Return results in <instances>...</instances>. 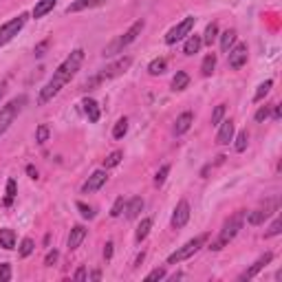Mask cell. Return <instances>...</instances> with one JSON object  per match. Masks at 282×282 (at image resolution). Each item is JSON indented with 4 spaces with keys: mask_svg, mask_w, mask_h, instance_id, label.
Returning <instances> with one entry per match:
<instances>
[{
    "mask_svg": "<svg viewBox=\"0 0 282 282\" xmlns=\"http://www.w3.org/2000/svg\"><path fill=\"white\" fill-rule=\"evenodd\" d=\"M82 62H84V51L82 48H75L73 53H70L69 57H66L64 62H62L60 66H57V70L53 73V77L48 79V84L40 91V97H38V104L40 106H44V104H48V101L53 99V97L57 95V93L62 91V88L66 86V84L70 82V79L75 77V73L79 70V66H82Z\"/></svg>",
    "mask_w": 282,
    "mask_h": 282,
    "instance_id": "obj_1",
    "label": "cell"
},
{
    "mask_svg": "<svg viewBox=\"0 0 282 282\" xmlns=\"http://www.w3.org/2000/svg\"><path fill=\"white\" fill-rule=\"evenodd\" d=\"M143 26H145L143 20H137L135 24H130V29H128L121 38H117L113 44H108V47L104 48V53H101V55H104V57H113V55H117V53H121L128 44H132L137 38H139L141 31H143Z\"/></svg>",
    "mask_w": 282,
    "mask_h": 282,
    "instance_id": "obj_2",
    "label": "cell"
},
{
    "mask_svg": "<svg viewBox=\"0 0 282 282\" xmlns=\"http://www.w3.org/2000/svg\"><path fill=\"white\" fill-rule=\"evenodd\" d=\"M242 220H245V212H236V214H234L232 218L223 225V229H220V234H218V240H216L210 249L218 251V249H223L229 240H234V238H236V234L242 229Z\"/></svg>",
    "mask_w": 282,
    "mask_h": 282,
    "instance_id": "obj_3",
    "label": "cell"
},
{
    "mask_svg": "<svg viewBox=\"0 0 282 282\" xmlns=\"http://www.w3.org/2000/svg\"><path fill=\"white\" fill-rule=\"evenodd\" d=\"M205 240H207V234H201V236H196V238H192V240H188L183 247H179L174 254L167 256V264H179V262H183V260L192 258V256L196 254V251L201 249L203 245H205Z\"/></svg>",
    "mask_w": 282,
    "mask_h": 282,
    "instance_id": "obj_4",
    "label": "cell"
},
{
    "mask_svg": "<svg viewBox=\"0 0 282 282\" xmlns=\"http://www.w3.org/2000/svg\"><path fill=\"white\" fill-rule=\"evenodd\" d=\"M26 20H29L26 13H18L16 18H11L9 22H4V24L0 26V47H4L7 42H11V40L22 31V26L26 24Z\"/></svg>",
    "mask_w": 282,
    "mask_h": 282,
    "instance_id": "obj_5",
    "label": "cell"
},
{
    "mask_svg": "<svg viewBox=\"0 0 282 282\" xmlns=\"http://www.w3.org/2000/svg\"><path fill=\"white\" fill-rule=\"evenodd\" d=\"M24 104H26V97L20 95L18 99L9 101V104L4 106L2 110H0V135H4V132H7V128L13 123V119L18 117V113H20V108H22Z\"/></svg>",
    "mask_w": 282,
    "mask_h": 282,
    "instance_id": "obj_6",
    "label": "cell"
},
{
    "mask_svg": "<svg viewBox=\"0 0 282 282\" xmlns=\"http://www.w3.org/2000/svg\"><path fill=\"white\" fill-rule=\"evenodd\" d=\"M194 24H196V18H194V16L183 18V20H181L179 24H176V26H172V29L167 31V35H165V44H176V42H179V40L188 38V35L192 33Z\"/></svg>",
    "mask_w": 282,
    "mask_h": 282,
    "instance_id": "obj_7",
    "label": "cell"
},
{
    "mask_svg": "<svg viewBox=\"0 0 282 282\" xmlns=\"http://www.w3.org/2000/svg\"><path fill=\"white\" fill-rule=\"evenodd\" d=\"M247 57H249V48L247 44H236L227 51V64L232 69H240V66L247 64Z\"/></svg>",
    "mask_w": 282,
    "mask_h": 282,
    "instance_id": "obj_8",
    "label": "cell"
},
{
    "mask_svg": "<svg viewBox=\"0 0 282 282\" xmlns=\"http://www.w3.org/2000/svg\"><path fill=\"white\" fill-rule=\"evenodd\" d=\"M106 181H108V172H106V170H95L91 176H88L86 183L82 185V194L97 192V189H101L106 185Z\"/></svg>",
    "mask_w": 282,
    "mask_h": 282,
    "instance_id": "obj_9",
    "label": "cell"
},
{
    "mask_svg": "<svg viewBox=\"0 0 282 282\" xmlns=\"http://www.w3.org/2000/svg\"><path fill=\"white\" fill-rule=\"evenodd\" d=\"M130 64H132V57H119L117 62H113V64L108 66V69H104V73H99V77L101 79H110V77H117V75H121V73H126L128 69H130Z\"/></svg>",
    "mask_w": 282,
    "mask_h": 282,
    "instance_id": "obj_10",
    "label": "cell"
},
{
    "mask_svg": "<svg viewBox=\"0 0 282 282\" xmlns=\"http://www.w3.org/2000/svg\"><path fill=\"white\" fill-rule=\"evenodd\" d=\"M188 220H189V203L183 198V201H179L176 207H174V214H172V227L181 229V227L188 225Z\"/></svg>",
    "mask_w": 282,
    "mask_h": 282,
    "instance_id": "obj_11",
    "label": "cell"
},
{
    "mask_svg": "<svg viewBox=\"0 0 282 282\" xmlns=\"http://www.w3.org/2000/svg\"><path fill=\"white\" fill-rule=\"evenodd\" d=\"M276 207H278V201H269L267 205L260 207V210L249 212V214H247V223H249V225H262L264 220L269 218V214L276 210Z\"/></svg>",
    "mask_w": 282,
    "mask_h": 282,
    "instance_id": "obj_12",
    "label": "cell"
},
{
    "mask_svg": "<svg viewBox=\"0 0 282 282\" xmlns=\"http://www.w3.org/2000/svg\"><path fill=\"white\" fill-rule=\"evenodd\" d=\"M271 260H273V254H271V251H267V254H264V256H260V258L256 260V262L251 264V267L247 269V271H242L238 280H249V278H256L260 271H262L264 267H267L269 262H271Z\"/></svg>",
    "mask_w": 282,
    "mask_h": 282,
    "instance_id": "obj_13",
    "label": "cell"
},
{
    "mask_svg": "<svg viewBox=\"0 0 282 282\" xmlns=\"http://www.w3.org/2000/svg\"><path fill=\"white\" fill-rule=\"evenodd\" d=\"M218 135H216V143L218 145H227L229 141L234 139V121L232 119H225V121L218 123Z\"/></svg>",
    "mask_w": 282,
    "mask_h": 282,
    "instance_id": "obj_14",
    "label": "cell"
},
{
    "mask_svg": "<svg viewBox=\"0 0 282 282\" xmlns=\"http://www.w3.org/2000/svg\"><path fill=\"white\" fill-rule=\"evenodd\" d=\"M192 123H194V115L189 113V110L181 113L179 117H176V123H174V135H176V137L185 135V132H188L189 128H192Z\"/></svg>",
    "mask_w": 282,
    "mask_h": 282,
    "instance_id": "obj_15",
    "label": "cell"
},
{
    "mask_svg": "<svg viewBox=\"0 0 282 282\" xmlns=\"http://www.w3.org/2000/svg\"><path fill=\"white\" fill-rule=\"evenodd\" d=\"M106 4V0H73V2L66 7V13H77V11H84V9H95V7H101Z\"/></svg>",
    "mask_w": 282,
    "mask_h": 282,
    "instance_id": "obj_16",
    "label": "cell"
},
{
    "mask_svg": "<svg viewBox=\"0 0 282 282\" xmlns=\"http://www.w3.org/2000/svg\"><path fill=\"white\" fill-rule=\"evenodd\" d=\"M84 238H86V227H82V225H75V227L70 229V234H69V240H66V245H69V249H77V247L82 245Z\"/></svg>",
    "mask_w": 282,
    "mask_h": 282,
    "instance_id": "obj_17",
    "label": "cell"
},
{
    "mask_svg": "<svg viewBox=\"0 0 282 282\" xmlns=\"http://www.w3.org/2000/svg\"><path fill=\"white\" fill-rule=\"evenodd\" d=\"M123 210H126V218L128 220H135L137 216L141 214V210H143V198H141V196L130 198V201L126 203V207H123Z\"/></svg>",
    "mask_w": 282,
    "mask_h": 282,
    "instance_id": "obj_18",
    "label": "cell"
},
{
    "mask_svg": "<svg viewBox=\"0 0 282 282\" xmlns=\"http://www.w3.org/2000/svg\"><path fill=\"white\" fill-rule=\"evenodd\" d=\"M82 106H84V113H86L88 121H91V123H97V121H99V106H97L95 99L86 97V99L82 101Z\"/></svg>",
    "mask_w": 282,
    "mask_h": 282,
    "instance_id": "obj_19",
    "label": "cell"
},
{
    "mask_svg": "<svg viewBox=\"0 0 282 282\" xmlns=\"http://www.w3.org/2000/svg\"><path fill=\"white\" fill-rule=\"evenodd\" d=\"M57 4V0H38L33 7V18L35 20H40V18H44L48 11H53V7Z\"/></svg>",
    "mask_w": 282,
    "mask_h": 282,
    "instance_id": "obj_20",
    "label": "cell"
},
{
    "mask_svg": "<svg viewBox=\"0 0 282 282\" xmlns=\"http://www.w3.org/2000/svg\"><path fill=\"white\" fill-rule=\"evenodd\" d=\"M201 47H203L201 35H189V38L185 40V44H183V53L185 55H194V53L201 51Z\"/></svg>",
    "mask_w": 282,
    "mask_h": 282,
    "instance_id": "obj_21",
    "label": "cell"
},
{
    "mask_svg": "<svg viewBox=\"0 0 282 282\" xmlns=\"http://www.w3.org/2000/svg\"><path fill=\"white\" fill-rule=\"evenodd\" d=\"M0 247L2 249H13L16 247V232L9 227L0 229Z\"/></svg>",
    "mask_w": 282,
    "mask_h": 282,
    "instance_id": "obj_22",
    "label": "cell"
},
{
    "mask_svg": "<svg viewBox=\"0 0 282 282\" xmlns=\"http://www.w3.org/2000/svg\"><path fill=\"white\" fill-rule=\"evenodd\" d=\"M189 84V75L185 70H176L174 79H172V91H185Z\"/></svg>",
    "mask_w": 282,
    "mask_h": 282,
    "instance_id": "obj_23",
    "label": "cell"
},
{
    "mask_svg": "<svg viewBox=\"0 0 282 282\" xmlns=\"http://www.w3.org/2000/svg\"><path fill=\"white\" fill-rule=\"evenodd\" d=\"M150 229H152V218H143L139 223V227H137V232H135L137 242L145 240V238H148V234H150Z\"/></svg>",
    "mask_w": 282,
    "mask_h": 282,
    "instance_id": "obj_24",
    "label": "cell"
},
{
    "mask_svg": "<svg viewBox=\"0 0 282 282\" xmlns=\"http://www.w3.org/2000/svg\"><path fill=\"white\" fill-rule=\"evenodd\" d=\"M216 38H218V24L216 22H212V24H207L205 33H203V44H207V47H212V44L216 42Z\"/></svg>",
    "mask_w": 282,
    "mask_h": 282,
    "instance_id": "obj_25",
    "label": "cell"
},
{
    "mask_svg": "<svg viewBox=\"0 0 282 282\" xmlns=\"http://www.w3.org/2000/svg\"><path fill=\"white\" fill-rule=\"evenodd\" d=\"M236 44V31L234 29H227L223 35H220V48H223V53H227L229 48Z\"/></svg>",
    "mask_w": 282,
    "mask_h": 282,
    "instance_id": "obj_26",
    "label": "cell"
},
{
    "mask_svg": "<svg viewBox=\"0 0 282 282\" xmlns=\"http://www.w3.org/2000/svg\"><path fill=\"white\" fill-rule=\"evenodd\" d=\"M214 69H216V55L210 53V55H205V60H203V64H201V73L205 75V77H210V75L214 73Z\"/></svg>",
    "mask_w": 282,
    "mask_h": 282,
    "instance_id": "obj_27",
    "label": "cell"
},
{
    "mask_svg": "<svg viewBox=\"0 0 282 282\" xmlns=\"http://www.w3.org/2000/svg\"><path fill=\"white\" fill-rule=\"evenodd\" d=\"M165 66H167L165 57H157V60H152V62H150V66H148V73H150V75H161L163 70H165Z\"/></svg>",
    "mask_w": 282,
    "mask_h": 282,
    "instance_id": "obj_28",
    "label": "cell"
},
{
    "mask_svg": "<svg viewBox=\"0 0 282 282\" xmlns=\"http://www.w3.org/2000/svg\"><path fill=\"white\" fill-rule=\"evenodd\" d=\"M121 159H123V152L121 150H115V152H110L108 157L104 159V167L108 170V167H117L119 163H121Z\"/></svg>",
    "mask_w": 282,
    "mask_h": 282,
    "instance_id": "obj_29",
    "label": "cell"
},
{
    "mask_svg": "<svg viewBox=\"0 0 282 282\" xmlns=\"http://www.w3.org/2000/svg\"><path fill=\"white\" fill-rule=\"evenodd\" d=\"M128 132V119L126 117H121L117 123H115V128H113V137L115 139H123V135Z\"/></svg>",
    "mask_w": 282,
    "mask_h": 282,
    "instance_id": "obj_30",
    "label": "cell"
},
{
    "mask_svg": "<svg viewBox=\"0 0 282 282\" xmlns=\"http://www.w3.org/2000/svg\"><path fill=\"white\" fill-rule=\"evenodd\" d=\"M271 86H273V82L271 79H267V82H262L258 86V91H256V95H254V101H262L264 97H267V93L271 91Z\"/></svg>",
    "mask_w": 282,
    "mask_h": 282,
    "instance_id": "obj_31",
    "label": "cell"
},
{
    "mask_svg": "<svg viewBox=\"0 0 282 282\" xmlns=\"http://www.w3.org/2000/svg\"><path fill=\"white\" fill-rule=\"evenodd\" d=\"M247 143H249V135H247V130H240L236 137V143H234V148H236V152H245Z\"/></svg>",
    "mask_w": 282,
    "mask_h": 282,
    "instance_id": "obj_32",
    "label": "cell"
},
{
    "mask_svg": "<svg viewBox=\"0 0 282 282\" xmlns=\"http://www.w3.org/2000/svg\"><path fill=\"white\" fill-rule=\"evenodd\" d=\"M48 135H51L48 126H47V123H42V126H38V130H35V141H38V143H47Z\"/></svg>",
    "mask_w": 282,
    "mask_h": 282,
    "instance_id": "obj_33",
    "label": "cell"
},
{
    "mask_svg": "<svg viewBox=\"0 0 282 282\" xmlns=\"http://www.w3.org/2000/svg\"><path fill=\"white\" fill-rule=\"evenodd\" d=\"M33 249H35V242L31 240V238H24V240L20 242V256H22V258L31 256V254H33Z\"/></svg>",
    "mask_w": 282,
    "mask_h": 282,
    "instance_id": "obj_34",
    "label": "cell"
},
{
    "mask_svg": "<svg viewBox=\"0 0 282 282\" xmlns=\"http://www.w3.org/2000/svg\"><path fill=\"white\" fill-rule=\"evenodd\" d=\"M225 110H227V108H225V104H218V106H216L214 113H212V126H218V123L223 121Z\"/></svg>",
    "mask_w": 282,
    "mask_h": 282,
    "instance_id": "obj_35",
    "label": "cell"
},
{
    "mask_svg": "<svg viewBox=\"0 0 282 282\" xmlns=\"http://www.w3.org/2000/svg\"><path fill=\"white\" fill-rule=\"evenodd\" d=\"M123 207H126V201H123V196H119L117 201L113 203V210H110V216H113V218L121 216V214H123Z\"/></svg>",
    "mask_w": 282,
    "mask_h": 282,
    "instance_id": "obj_36",
    "label": "cell"
},
{
    "mask_svg": "<svg viewBox=\"0 0 282 282\" xmlns=\"http://www.w3.org/2000/svg\"><path fill=\"white\" fill-rule=\"evenodd\" d=\"M280 232H282V220L276 218V220L271 223V227H269L267 232H264V238H273V236H278Z\"/></svg>",
    "mask_w": 282,
    "mask_h": 282,
    "instance_id": "obj_37",
    "label": "cell"
},
{
    "mask_svg": "<svg viewBox=\"0 0 282 282\" xmlns=\"http://www.w3.org/2000/svg\"><path fill=\"white\" fill-rule=\"evenodd\" d=\"M13 198H16V181L9 179L7 181V198H4V205H11Z\"/></svg>",
    "mask_w": 282,
    "mask_h": 282,
    "instance_id": "obj_38",
    "label": "cell"
},
{
    "mask_svg": "<svg viewBox=\"0 0 282 282\" xmlns=\"http://www.w3.org/2000/svg\"><path fill=\"white\" fill-rule=\"evenodd\" d=\"M75 205H77L79 214H82V216H84V218H88V220H91V218H93V216H95V212H93V207H88V205H86V203L77 201V203H75Z\"/></svg>",
    "mask_w": 282,
    "mask_h": 282,
    "instance_id": "obj_39",
    "label": "cell"
},
{
    "mask_svg": "<svg viewBox=\"0 0 282 282\" xmlns=\"http://www.w3.org/2000/svg\"><path fill=\"white\" fill-rule=\"evenodd\" d=\"M163 278H167L165 276V269H152V271L148 273V276H145V282H152V280H163Z\"/></svg>",
    "mask_w": 282,
    "mask_h": 282,
    "instance_id": "obj_40",
    "label": "cell"
},
{
    "mask_svg": "<svg viewBox=\"0 0 282 282\" xmlns=\"http://www.w3.org/2000/svg\"><path fill=\"white\" fill-rule=\"evenodd\" d=\"M167 174H170V165H161V170L157 172V176H154V183L157 185H163L167 179Z\"/></svg>",
    "mask_w": 282,
    "mask_h": 282,
    "instance_id": "obj_41",
    "label": "cell"
},
{
    "mask_svg": "<svg viewBox=\"0 0 282 282\" xmlns=\"http://www.w3.org/2000/svg\"><path fill=\"white\" fill-rule=\"evenodd\" d=\"M269 115H271V106H260V108L256 110V121L262 123L264 119L269 117Z\"/></svg>",
    "mask_w": 282,
    "mask_h": 282,
    "instance_id": "obj_42",
    "label": "cell"
},
{
    "mask_svg": "<svg viewBox=\"0 0 282 282\" xmlns=\"http://www.w3.org/2000/svg\"><path fill=\"white\" fill-rule=\"evenodd\" d=\"M11 280V264L2 262L0 264V282H9Z\"/></svg>",
    "mask_w": 282,
    "mask_h": 282,
    "instance_id": "obj_43",
    "label": "cell"
},
{
    "mask_svg": "<svg viewBox=\"0 0 282 282\" xmlns=\"http://www.w3.org/2000/svg\"><path fill=\"white\" fill-rule=\"evenodd\" d=\"M57 256H60V254H57L55 249H53V251H48V254H47V258H44V264H47V267H51V264H55Z\"/></svg>",
    "mask_w": 282,
    "mask_h": 282,
    "instance_id": "obj_44",
    "label": "cell"
},
{
    "mask_svg": "<svg viewBox=\"0 0 282 282\" xmlns=\"http://www.w3.org/2000/svg\"><path fill=\"white\" fill-rule=\"evenodd\" d=\"M113 240H108V242H106V247H104V258L106 260H110V258H113Z\"/></svg>",
    "mask_w": 282,
    "mask_h": 282,
    "instance_id": "obj_45",
    "label": "cell"
},
{
    "mask_svg": "<svg viewBox=\"0 0 282 282\" xmlns=\"http://www.w3.org/2000/svg\"><path fill=\"white\" fill-rule=\"evenodd\" d=\"M48 47V40H44V42H40L38 47H35V55H44V51H47Z\"/></svg>",
    "mask_w": 282,
    "mask_h": 282,
    "instance_id": "obj_46",
    "label": "cell"
},
{
    "mask_svg": "<svg viewBox=\"0 0 282 282\" xmlns=\"http://www.w3.org/2000/svg\"><path fill=\"white\" fill-rule=\"evenodd\" d=\"M75 280H86V269H84V267H79L77 269V271H75Z\"/></svg>",
    "mask_w": 282,
    "mask_h": 282,
    "instance_id": "obj_47",
    "label": "cell"
},
{
    "mask_svg": "<svg viewBox=\"0 0 282 282\" xmlns=\"http://www.w3.org/2000/svg\"><path fill=\"white\" fill-rule=\"evenodd\" d=\"M26 174H29L31 179H38V170H35L33 165H26Z\"/></svg>",
    "mask_w": 282,
    "mask_h": 282,
    "instance_id": "obj_48",
    "label": "cell"
},
{
    "mask_svg": "<svg viewBox=\"0 0 282 282\" xmlns=\"http://www.w3.org/2000/svg\"><path fill=\"white\" fill-rule=\"evenodd\" d=\"M280 115H282V110H280V106H273V119H280Z\"/></svg>",
    "mask_w": 282,
    "mask_h": 282,
    "instance_id": "obj_49",
    "label": "cell"
},
{
    "mask_svg": "<svg viewBox=\"0 0 282 282\" xmlns=\"http://www.w3.org/2000/svg\"><path fill=\"white\" fill-rule=\"evenodd\" d=\"M91 278H93V280H99L101 273H99V271H93V273H91Z\"/></svg>",
    "mask_w": 282,
    "mask_h": 282,
    "instance_id": "obj_50",
    "label": "cell"
},
{
    "mask_svg": "<svg viewBox=\"0 0 282 282\" xmlns=\"http://www.w3.org/2000/svg\"><path fill=\"white\" fill-rule=\"evenodd\" d=\"M4 95V84H0V97Z\"/></svg>",
    "mask_w": 282,
    "mask_h": 282,
    "instance_id": "obj_51",
    "label": "cell"
}]
</instances>
